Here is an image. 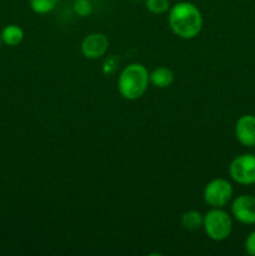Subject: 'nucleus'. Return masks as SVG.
I'll list each match as a JSON object with an SVG mask.
<instances>
[{
  "instance_id": "nucleus-15",
  "label": "nucleus",
  "mask_w": 255,
  "mask_h": 256,
  "mask_svg": "<svg viewBox=\"0 0 255 256\" xmlns=\"http://www.w3.org/2000/svg\"><path fill=\"white\" fill-rule=\"evenodd\" d=\"M244 248H245V252H246L248 254L255 256V230L250 232V234L246 236V239H245V242H244Z\"/></svg>"
},
{
  "instance_id": "nucleus-5",
  "label": "nucleus",
  "mask_w": 255,
  "mask_h": 256,
  "mask_svg": "<svg viewBox=\"0 0 255 256\" xmlns=\"http://www.w3.org/2000/svg\"><path fill=\"white\" fill-rule=\"evenodd\" d=\"M230 178L240 185L255 184V155L242 154L232 160L229 165Z\"/></svg>"
},
{
  "instance_id": "nucleus-3",
  "label": "nucleus",
  "mask_w": 255,
  "mask_h": 256,
  "mask_svg": "<svg viewBox=\"0 0 255 256\" xmlns=\"http://www.w3.org/2000/svg\"><path fill=\"white\" fill-rule=\"evenodd\" d=\"M202 229L209 239L224 242L232 232V219L222 208H212L204 215Z\"/></svg>"
},
{
  "instance_id": "nucleus-2",
  "label": "nucleus",
  "mask_w": 255,
  "mask_h": 256,
  "mask_svg": "<svg viewBox=\"0 0 255 256\" xmlns=\"http://www.w3.org/2000/svg\"><path fill=\"white\" fill-rule=\"evenodd\" d=\"M150 84L149 72L140 62L126 65L118 78V90L126 100H138L145 94Z\"/></svg>"
},
{
  "instance_id": "nucleus-11",
  "label": "nucleus",
  "mask_w": 255,
  "mask_h": 256,
  "mask_svg": "<svg viewBox=\"0 0 255 256\" xmlns=\"http://www.w3.org/2000/svg\"><path fill=\"white\" fill-rule=\"evenodd\" d=\"M0 36H2V42L8 46H16L24 39V30L19 25L10 24L2 29Z\"/></svg>"
},
{
  "instance_id": "nucleus-8",
  "label": "nucleus",
  "mask_w": 255,
  "mask_h": 256,
  "mask_svg": "<svg viewBox=\"0 0 255 256\" xmlns=\"http://www.w3.org/2000/svg\"><path fill=\"white\" fill-rule=\"evenodd\" d=\"M235 136L242 146H255V115L245 114L236 120Z\"/></svg>"
},
{
  "instance_id": "nucleus-10",
  "label": "nucleus",
  "mask_w": 255,
  "mask_h": 256,
  "mask_svg": "<svg viewBox=\"0 0 255 256\" xmlns=\"http://www.w3.org/2000/svg\"><path fill=\"white\" fill-rule=\"evenodd\" d=\"M202 222H204V215L198 210H188L180 219V224L188 232H196L202 229Z\"/></svg>"
},
{
  "instance_id": "nucleus-16",
  "label": "nucleus",
  "mask_w": 255,
  "mask_h": 256,
  "mask_svg": "<svg viewBox=\"0 0 255 256\" xmlns=\"http://www.w3.org/2000/svg\"><path fill=\"white\" fill-rule=\"evenodd\" d=\"M0 45H2V36H0Z\"/></svg>"
},
{
  "instance_id": "nucleus-1",
  "label": "nucleus",
  "mask_w": 255,
  "mask_h": 256,
  "mask_svg": "<svg viewBox=\"0 0 255 256\" xmlns=\"http://www.w3.org/2000/svg\"><path fill=\"white\" fill-rule=\"evenodd\" d=\"M168 22L172 32L180 39L196 38L202 29V15L199 8L189 2H180L170 6Z\"/></svg>"
},
{
  "instance_id": "nucleus-7",
  "label": "nucleus",
  "mask_w": 255,
  "mask_h": 256,
  "mask_svg": "<svg viewBox=\"0 0 255 256\" xmlns=\"http://www.w3.org/2000/svg\"><path fill=\"white\" fill-rule=\"evenodd\" d=\"M109 48V40L106 35L102 32H92L86 35L82 42V54L86 59L96 60L104 56L105 52H108Z\"/></svg>"
},
{
  "instance_id": "nucleus-12",
  "label": "nucleus",
  "mask_w": 255,
  "mask_h": 256,
  "mask_svg": "<svg viewBox=\"0 0 255 256\" xmlns=\"http://www.w3.org/2000/svg\"><path fill=\"white\" fill-rule=\"evenodd\" d=\"M59 0H29L30 8L36 14H48L52 12Z\"/></svg>"
},
{
  "instance_id": "nucleus-14",
  "label": "nucleus",
  "mask_w": 255,
  "mask_h": 256,
  "mask_svg": "<svg viewBox=\"0 0 255 256\" xmlns=\"http://www.w3.org/2000/svg\"><path fill=\"white\" fill-rule=\"evenodd\" d=\"M74 12L82 18L89 16L92 12V5L90 0H74Z\"/></svg>"
},
{
  "instance_id": "nucleus-13",
  "label": "nucleus",
  "mask_w": 255,
  "mask_h": 256,
  "mask_svg": "<svg viewBox=\"0 0 255 256\" xmlns=\"http://www.w3.org/2000/svg\"><path fill=\"white\" fill-rule=\"evenodd\" d=\"M145 6L152 14H164L169 12V0H145Z\"/></svg>"
},
{
  "instance_id": "nucleus-9",
  "label": "nucleus",
  "mask_w": 255,
  "mask_h": 256,
  "mask_svg": "<svg viewBox=\"0 0 255 256\" xmlns=\"http://www.w3.org/2000/svg\"><path fill=\"white\" fill-rule=\"evenodd\" d=\"M174 72L166 66H158L149 72L150 84L159 89H166L174 82Z\"/></svg>"
},
{
  "instance_id": "nucleus-6",
  "label": "nucleus",
  "mask_w": 255,
  "mask_h": 256,
  "mask_svg": "<svg viewBox=\"0 0 255 256\" xmlns=\"http://www.w3.org/2000/svg\"><path fill=\"white\" fill-rule=\"evenodd\" d=\"M232 215L236 222L244 225L255 224V196L240 195L232 204Z\"/></svg>"
},
{
  "instance_id": "nucleus-4",
  "label": "nucleus",
  "mask_w": 255,
  "mask_h": 256,
  "mask_svg": "<svg viewBox=\"0 0 255 256\" xmlns=\"http://www.w3.org/2000/svg\"><path fill=\"white\" fill-rule=\"evenodd\" d=\"M232 185L222 178L212 179L205 185L202 198L210 208H224L232 199Z\"/></svg>"
}]
</instances>
